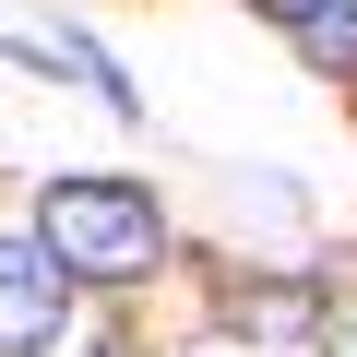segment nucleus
I'll use <instances>...</instances> for the list:
<instances>
[{"label":"nucleus","mask_w":357,"mask_h":357,"mask_svg":"<svg viewBox=\"0 0 357 357\" xmlns=\"http://www.w3.org/2000/svg\"><path fill=\"white\" fill-rule=\"evenodd\" d=\"M36 238L60 250L72 286H143L167 262V215H155V191H131V178H48L36 191Z\"/></svg>","instance_id":"nucleus-1"},{"label":"nucleus","mask_w":357,"mask_h":357,"mask_svg":"<svg viewBox=\"0 0 357 357\" xmlns=\"http://www.w3.org/2000/svg\"><path fill=\"white\" fill-rule=\"evenodd\" d=\"M72 321V274L48 238H0V357H36Z\"/></svg>","instance_id":"nucleus-2"},{"label":"nucleus","mask_w":357,"mask_h":357,"mask_svg":"<svg viewBox=\"0 0 357 357\" xmlns=\"http://www.w3.org/2000/svg\"><path fill=\"white\" fill-rule=\"evenodd\" d=\"M298 48H310L321 72H357V0H321V13L298 24Z\"/></svg>","instance_id":"nucleus-3"},{"label":"nucleus","mask_w":357,"mask_h":357,"mask_svg":"<svg viewBox=\"0 0 357 357\" xmlns=\"http://www.w3.org/2000/svg\"><path fill=\"white\" fill-rule=\"evenodd\" d=\"M250 13H274V24H286V36H298V24H310V13H321V0H250Z\"/></svg>","instance_id":"nucleus-4"},{"label":"nucleus","mask_w":357,"mask_h":357,"mask_svg":"<svg viewBox=\"0 0 357 357\" xmlns=\"http://www.w3.org/2000/svg\"><path fill=\"white\" fill-rule=\"evenodd\" d=\"M321 357H357V321H345V333H321Z\"/></svg>","instance_id":"nucleus-5"}]
</instances>
